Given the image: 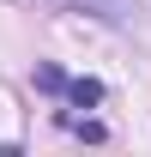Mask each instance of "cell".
Returning <instances> with one entry per match:
<instances>
[{
  "instance_id": "6da1fadb",
  "label": "cell",
  "mask_w": 151,
  "mask_h": 157,
  "mask_svg": "<svg viewBox=\"0 0 151 157\" xmlns=\"http://www.w3.org/2000/svg\"><path fill=\"white\" fill-rule=\"evenodd\" d=\"M37 85L42 91H67L73 103H103V85H97V78H67V73H55V67H37Z\"/></svg>"
},
{
  "instance_id": "7a4b0ae2",
  "label": "cell",
  "mask_w": 151,
  "mask_h": 157,
  "mask_svg": "<svg viewBox=\"0 0 151 157\" xmlns=\"http://www.w3.org/2000/svg\"><path fill=\"white\" fill-rule=\"evenodd\" d=\"M60 6L91 12V18H109V24H121V18H127V0H60Z\"/></svg>"
}]
</instances>
